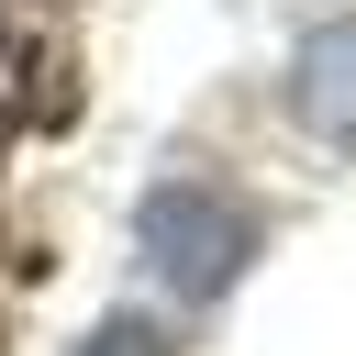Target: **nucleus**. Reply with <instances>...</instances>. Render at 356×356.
Returning a JSON list of instances; mask_svg holds the SVG:
<instances>
[{"label":"nucleus","instance_id":"obj_1","mask_svg":"<svg viewBox=\"0 0 356 356\" xmlns=\"http://www.w3.org/2000/svg\"><path fill=\"white\" fill-rule=\"evenodd\" d=\"M134 245H145V267H156L167 300H222L256 267V211L222 178H156L134 200Z\"/></svg>","mask_w":356,"mask_h":356},{"label":"nucleus","instance_id":"obj_2","mask_svg":"<svg viewBox=\"0 0 356 356\" xmlns=\"http://www.w3.org/2000/svg\"><path fill=\"white\" fill-rule=\"evenodd\" d=\"M289 111L323 145H356V11H323L289 56Z\"/></svg>","mask_w":356,"mask_h":356},{"label":"nucleus","instance_id":"obj_3","mask_svg":"<svg viewBox=\"0 0 356 356\" xmlns=\"http://www.w3.org/2000/svg\"><path fill=\"white\" fill-rule=\"evenodd\" d=\"M78 356H178V334H167V323H145V312H111V323H89V334H78Z\"/></svg>","mask_w":356,"mask_h":356}]
</instances>
